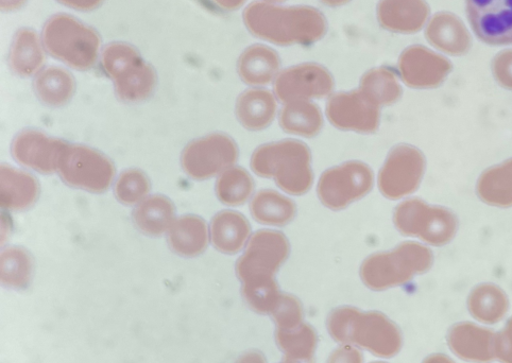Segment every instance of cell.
Wrapping results in <instances>:
<instances>
[{
    "mask_svg": "<svg viewBox=\"0 0 512 363\" xmlns=\"http://www.w3.org/2000/svg\"><path fill=\"white\" fill-rule=\"evenodd\" d=\"M243 20L252 36L279 46H310L328 30L322 12L307 6L254 2L245 9Z\"/></svg>",
    "mask_w": 512,
    "mask_h": 363,
    "instance_id": "1",
    "label": "cell"
},
{
    "mask_svg": "<svg viewBox=\"0 0 512 363\" xmlns=\"http://www.w3.org/2000/svg\"><path fill=\"white\" fill-rule=\"evenodd\" d=\"M327 327L336 342L378 357H395L403 347L399 326L379 311L364 313L351 306L338 307L329 315Z\"/></svg>",
    "mask_w": 512,
    "mask_h": 363,
    "instance_id": "2",
    "label": "cell"
},
{
    "mask_svg": "<svg viewBox=\"0 0 512 363\" xmlns=\"http://www.w3.org/2000/svg\"><path fill=\"white\" fill-rule=\"evenodd\" d=\"M41 37L49 56L77 71H89L100 58L99 33L73 15L50 16Z\"/></svg>",
    "mask_w": 512,
    "mask_h": 363,
    "instance_id": "3",
    "label": "cell"
},
{
    "mask_svg": "<svg viewBox=\"0 0 512 363\" xmlns=\"http://www.w3.org/2000/svg\"><path fill=\"white\" fill-rule=\"evenodd\" d=\"M251 166L259 176L275 179L288 194L303 195L313 183L310 150L297 141L260 147L253 154Z\"/></svg>",
    "mask_w": 512,
    "mask_h": 363,
    "instance_id": "4",
    "label": "cell"
},
{
    "mask_svg": "<svg viewBox=\"0 0 512 363\" xmlns=\"http://www.w3.org/2000/svg\"><path fill=\"white\" fill-rule=\"evenodd\" d=\"M434 263L432 251L417 242H405L397 249L374 254L361 268V278L372 290H386L411 282L428 272Z\"/></svg>",
    "mask_w": 512,
    "mask_h": 363,
    "instance_id": "5",
    "label": "cell"
},
{
    "mask_svg": "<svg viewBox=\"0 0 512 363\" xmlns=\"http://www.w3.org/2000/svg\"><path fill=\"white\" fill-rule=\"evenodd\" d=\"M289 244L286 237L273 231H261L250 240L247 250L236 265L242 291L277 287L276 272L286 261Z\"/></svg>",
    "mask_w": 512,
    "mask_h": 363,
    "instance_id": "6",
    "label": "cell"
},
{
    "mask_svg": "<svg viewBox=\"0 0 512 363\" xmlns=\"http://www.w3.org/2000/svg\"><path fill=\"white\" fill-rule=\"evenodd\" d=\"M394 221L401 234L418 237L436 247L450 244L458 231V219L452 211L420 199L402 202L395 211Z\"/></svg>",
    "mask_w": 512,
    "mask_h": 363,
    "instance_id": "7",
    "label": "cell"
},
{
    "mask_svg": "<svg viewBox=\"0 0 512 363\" xmlns=\"http://www.w3.org/2000/svg\"><path fill=\"white\" fill-rule=\"evenodd\" d=\"M57 174L72 187L85 192L102 193L111 186L115 170L106 155L90 147L67 143L61 154Z\"/></svg>",
    "mask_w": 512,
    "mask_h": 363,
    "instance_id": "8",
    "label": "cell"
},
{
    "mask_svg": "<svg viewBox=\"0 0 512 363\" xmlns=\"http://www.w3.org/2000/svg\"><path fill=\"white\" fill-rule=\"evenodd\" d=\"M238 149L231 137L212 134L187 145L181 164L191 178L210 179L229 169L237 160Z\"/></svg>",
    "mask_w": 512,
    "mask_h": 363,
    "instance_id": "9",
    "label": "cell"
},
{
    "mask_svg": "<svg viewBox=\"0 0 512 363\" xmlns=\"http://www.w3.org/2000/svg\"><path fill=\"white\" fill-rule=\"evenodd\" d=\"M372 185L370 168L360 162H351L324 172L318 184V196L329 209L341 210L365 197Z\"/></svg>",
    "mask_w": 512,
    "mask_h": 363,
    "instance_id": "10",
    "label": "cell"
},
{
    "mask_svg": "<svg viewBox=\"0 0 512 363\" xmlns=\"http://www.w3.org/2000/svg\"><path fill=\"white\" fill-rule=\"evenodd\" d=\"M425 164L424 155L417 148L408 145L396 147L380 172L381 193L391 200L413 194L422 181Z\"/></svg>",
    "mask_w": 512,
    "mask_h": 363,
    "instance_id": "11",
    "label": "cell"
},
{
    "mask_svg": "<svg viewBox=\"0 0 512 363\" xmlns=\"http://www.w3.org/2000/svg\"><path fill=\"white\" fill-rule=\"evenodd\" d=\"M470 29L482 43L512 45V0H466Z\"/></svg>",
    "mask_w": 512,
    "mask_h": 363,
    "instance_id": "12",
    "label": "cell"
},
{
    "mask_svg": "<svg viewBox=\"0 0 512 363\" xmlns=\"http://www.w3.org/2000/svg\"><path fill=\"white\" fill-rule=\"evenodd\" d=\"M398 66L403 82L420 90L438 88L453 69L449 59L422 45L406 48Z\"/></svg>",
    "mask_w": 512,
    "mask_h": 363,
    "instance_id": "13",
    "label": "cell"
},
{
    "mask_svg": "<svg viewBox=\"0 0 512 363\" xmlns=\"http://www.w3.org/2000/svg\"><path fill=\"white\" fill-rule=\"evenodd\" d=\"M334 89V79L327 68L316 63H305L285 69L275 84L281 101H305L323 98Z\"/></svg>",
    "mask_w": 512,
    "mask_h": 363,
    "instance_id": "14",
    "label": "cell"
},
{
    "mask_svg": "<svg viewBox=\"0 0 512 363\" xmlns=\"http://www.w3.org/2000/svg\"><path fill=\"white\" fill-rule=\"evenodd\" d=\"M327 114L332 125L341 130L370 133L380 124V107L361 90L334 95Z\"/></svg>",
    "mask_w": 512,
    "mask_h": 363,
    "instance_id": "15",
    "label": "cell"
},
{
    "mask_svg": "<svg viewBox=\"0 0 512 363\" xmlns=\"http://www.w3.org/2000/svg\"><path fill=\"white\" fill-rule=\"evenodd\" d=\"M67 143L40 131L26 130L14 138L11 146L13 158L40 174L57 172L61 154Z\"/></svg>",
    "mask_w": 512,
    "mask_h": 363,
    "instance_id": "16",
    "label": "cell"
},
{
    "mask_svg": "<svg viewBox=\"0 0 512 363\" xmlns=\"http://www.w3.org/2000/svg\"><path fill=\"white\" fill-rule=\"evenodd\" d=\"M497 333L491 328L469 321L458 322L449 328L447 342L459 359L472 363L496 360Z\"/></svg>",
    "mask_w": 512,
    "mask_h": 363,
    "instance_id": "17",
    "label": "cell"
},
{
    "mask_svg": "<svg viewBox=\"0 0 512 363\" xmlns=\"http://www.w3.org/2000/svg\"><path fill=\"white\" fill-rule=\"evenodd\" d=\"M425 38L440 53L462 57L472 48L471 32L460 17L451 12H439L425 26Z\"/></svg>",
    "mask_w": 512,
    "mask_h": 363,
    "instance_id": "18",
    "label": "cell"
},
{
    "mask_svg": "<svg viewBox=\"0 0 512 363\" xmlns=\"http://www.w3.org/2000/svg\"><path fill=\"white\" fill-rule=\"evenodd\" d=\"M379 24L398 34H415L430 20V6L425 0H380Z\"/></svg>",
    "mask_w": 512,
    "mask_h": 363,
    "instance_id": "19",
    "label": "cell"
},
{
    "mask_svg": "<svg viewBox=\"0 0 512 363\" xmlns=\"http://www.w3.org/2000/svg\"><path fill=\"white\" fill-rule=\"evenodd\" d=\"M46 53L38 32L27 27L17 30L9 49L11 71L21 78L36 77L44 68Z\"/></svg>",
    "mask_w": 512,
    "mask_h": 363,
    "instance_id": "20",
    "label": "cell"
},
{
    "mask_svg": "<svg viewBox=\"0 0 512 363\" xmlns=\"http://www.w3.org/2000/svg\"><path fill=\"white\" fill-rule=\"evenodd\" d=\"M167 239L170 248L178 255L195 257L207 249L210 232L202 218L185 215L175 220Z\"/></svg>",
    "mask_w": 512,
    "mask_h": 363,
    "instance_id": "21",
    "label": "cell"
},
{
    "mask_svg": "<svg viewBox=\"0 0 512 363\" xmlns=\"http://www.w3.org/2000/svg\"><path fill=\"white\" fill-rule=\"evenodd\" d=\"M467 307L469 314L477 322L494 325L506 317L510 302L507 293L500 286L483 283L471 290Z\"/></svg>",
    "mask_w": 512,
    "mask_h": 363,
    "instance_id": "22",
    "label": "cell"
},
{
    "mask_svg": "<svg viewBox=\"0 0 512 363\" xmlns=\"http://www.w3.org/2000/svg\"><path fill=\"white\" fill-rule=\"evenodd\" d=\"M281 67L279 55L265 45H252L238 59L237 71L241 79L252 86L269 84Z\"/></svg>",
    "mask_w": 512,
    "mask_h": 363,
    "instance_id": "23",
    "label": "cell"
},
{
    "mask_svg": "<svg viewBox=\"0 0 512 363\" xmlns=\"http://www.w3.org/2000/svg\"><path fill=\"white\" fill-rule=\"evenodd\" d=\"M33 90L44 105L58 108L71 101L76 92V81L65 68L48 66L33 78Z\"/></svg>",
    "mask_w": 512,
    "mask_h": 363,
    "instance_id": "24",
    "label": "cell"
},
{
    "mask_svg": "<svg viewBox=\"0 0 512 363\" xmlns=\"http://www.w3.org/2000/svg\"><path fill=\"white\" fill-rule=\"evenodd\" d=\"M132 218L136 228L149 236L168 233L177 219L174 203L162 195L148 196L135 205Z\"/></svg>",
    "mask_w": 512,
    "mask_h": 363,
    "instance_id": "25",
    "label": "cell"
},
{
    "mask_svg": "<svg viewBox=\"0 0 512 363\" xmlns=\"http://www.w3.org/2000/svg\"><path fill=\"white\" fill-rule=\"evenodd\" d=\"M0 181V199L5 210L23 211L37 201L39 184L26 172L3 166Z\"/></svg>",
    "mask_w": 512,
    "mask_h": 363,
    "instance_id": "26",
    "label": "cell"
},
{
    "mask_svg": "<svg viewBox=\"0 0 512 363\" xmlns=\"http://www.w3.org/2000/svg\"><path fill=\"white\" fill-rule=\"evenodd\" d=\"M276 111V99L266 90H248L237 99V118L251 131L267 128L275 118Z\"/></svg>",
    "mask_w": 512,
    "mask_h": 363,
    "instance_id": "27",
    "label": "cell"
},
{
    "mask_svg": "<svg viewBox=\"0 0 512 363\" xmlns=\"http://www.w3.org/2000/svg\"><path fill=\"white\" fill-rule=\"evenodd\" d=\"M157 81L156 69L142 60L126 69L112 82L119 99L127 103H136L146 100L155 92Z\"/></svg>",
    "mask_w": 512,
    "mask_h": 363,
    "instance_id": "28",
    "label": "cell"
},
{
    "mask_svg": "<svg viewBox=\"0 0 512 363\" xmlns=\"http://www.w3.org/2000/svg\"><path fill=\"white\" fill-rule=\"evenodd\" d=\"M249 235V222L240 213L221 212L212 221L210 237L214 247L220 252H240L246 245Z\"/></svg>",
    "mask_w": 512,
    "mask_h": 363,
    "instance_id": "29",
    "label": "cell"
},
{
    "mask_svg": "<svg viewBox=\"0 0 512 363\" xmlns=\"http://www.w3.org/2000/svg\"><path fill=\"white\" fill-rule=\"evenodd\" d=\"M276 343L285 359L297 363H313L318 337L314 328L304 321L276 328Z\"/></svg>",
    "mask_w": 512,
    "mask_h": 363,
    "instance_id": "30",
    "label": "cell"
},
{
    "mask_svg": "<svg viewBox=\"0 0 512 363\" xmlns=\"http://www.w3.org/2000/svg\"><path fill=\"white\" fill-rule=\"evenodd\" d=\"M476 194L490 206L512 207V159L485 170L477 180Z\"/></svg>",
    "mask_w": 512,
    "mask_h": 363,
    "instance_id": "31",
    "label": "cell"
},
{
    "mask_svg": "<svg viewBox=\"0 0 512 363\" xmlns=\"http://www.w3.org/2000/svg\"><path fill=\"white\" fill-rule=\"evenodd\" d=\"M251 214L256 221L269 226H285L296 214V206L292 200L282 195L263 190L251 202Z\"/></svg>",
    "mask_w": 512,
    "mask_h": 363,
    "instance_id": "32",
    "label": "cell"
},
{
    "mask_svg": "<svg viewBox=\"0 0 512 363\" xmlns=\"http://www.w3.org/2000/svg\"><path fill=\"white\" fill-rule=\"evenodd\" d=\"M322 115L314 103L289 102L280 116L281 127L288 133L312 137L322 128Z\"/></svg>",
    "mask_w": 512,
    "mask_h": 363,
    "instance_id": "33",
    "label": "cell"
},
{
    "mask_svg": "<svg viewBox=\"0 0 512 363\" xmlns=\"http://www.w3.org/2000/svg\"><path fill=\"white\" fill-rule=\"evenodd\" d=\"M361 91L375 105L390 106L402 96V88L394 72L385 67L371 69L361 81Z\"/></svg>",
    "mask_w": 512,
    "mask_h": 363,
    "instance_id": "34",
    "label": "cell"
},
{
    "mask_svg": "<svg viewBox=\"0 0 512 363\" xmlns=\"http://www.w3.org/2000/svg\"><path fill=\"white\" fill-rule=\"evenodd\" d=\"M253 180L242 168H229L221 174L216 184V195L224 204H244L252 195Z\"/></svg>",
    "mask_w": 512,
    "mask_h": 363,
    "instance_id": "35",
    "label": "cell"
},
{
    "mask_svg": "<svg viewBox=\"0 0 512 363\" xmlns=\"http://www.w3.org/2000/svg\"><path fill=\"white\" fill-rule=\"evenodd\" d=\"M32 274V261L29 254L17 247L6 249L0 259V275L5 286L24 289L29 285Z\"/></svg>",
    "mask_w": 512,
    "mask_h": 363,
    "instance_id": "36",
    "label": "cell"
},
{
    "mask_svg": "<svg viewBox=\"0 0 512 363\" xmlns=\"http://www.w3.org/2000/svg\"><path fill=\"white\" fill-rule=\"evenodd\" d=\"M99 60L102 71L113 81L126 69L144 58L140 50L133 45L126 42H112L102 48Z\"/></svg>",
    "mask_w": 512,
    "mask_h": 363,
    "instance_id": "37",
    "label": "cell"
},
{
    "mask_svg": "<svg viewBox=\"0 0 512 363\" xmlns=\"http://www.w3.org/2000/svg\"><path fill=\"white\" fill-rule=\"evenodd\" d=\"M114 190L119 202L125 205H138L148 197L150 182L141 170L129 169L119 176Z\"/></svg>",
    "mask_w": 512,
    "mask_h": 363,
    "instance_id": "38",
    "label": "cell"
},
{
    "mask_svg": "<svg viewBox=\"0 0 512 363\" xmlns=\"http://www.w3.org/2000/svg\"><path fill=\"white\" fill-rule=\"evenodd\" d=\"M494 79L505 90L512 91V49L501 51L491 64Z\"/></svg>",
    "mask_w": 512,
    "mask_h": 363,
    "instance_id": "39",
    "label": "cell"
},
{
    "mask_svg": "<svg viewBox=\"0 0 512 363\" xmlns=\"http://www.w3.org/2000/svg\"><path fill=\"white\" fill-rule=\"evenodd\" d=\"M496 359L501 363H512V317H510L503 330L497 333Z\"/></svg>",
    "mask_w": 512,
    "mask_h": 363,
    "instance_id": "40",
    "label": "cell"
},
{
    "mask_svg": "<svg viewBox=\"0 0 512 363\" xmlns=\"http://www.w3.org/2000/svg\"><path fill=\"white\" fill-rule=\"evenodd\" d=\"M328 363H364V356L352 345H343L331 354Z\"/></svg>",
    "mask_w": 512,
    "mask_h": 363,
    "instance_id": "41",
    "label": "cell"
},
{
    "mask_svg": "<svg viewBox=\"0 0 512 363\" xmlns=\"http://www.w3.org/2000/svg\"><path fill=\"white\" fill-rule=\"evenodd\" d=\"M57 2L76 11L90 12L98 9L105 0H57Z\"/></svg>",
    "mask_w": 512,
    "mask_h": 363,
    "instance_id": "42",
    "label": "cell"
},
{
    "mask_svg": "<svg viewBox=\"0 0 512 363\" xmlns=\"http://www.w3.org/2000/svg\"><path fill=\"white\" fill-rule=\"evenodd\" d=\"M235 363H267V360L261 352L250 351L243 354Z\"/></svg>",
    "mask_w": 512,
    "mask_h": 363,
    "instance_id": "43",
    "label": "cell"
},
{
    "mask_svg": "<svg viewBox=\"0 0 512 363\" xmlns=\"http://www.w3.org/2000/svg\"><path fill=\"white\" fill-rule=\"evenodd\" d=\"M212 2L221 9L234 11L243 7L247 0H212Z\"/></svg>",
    "mask_w": 512,
    "mask_h": 363,
    "instance_id": "44",
    "label": "cell"
},
{
    "mask_svg": "<svg viewBox=\"0 0 512 363\" xmlns=\"http://www.w3.org/2000/svg\"><path fill=\"white\" fill-rule=\"evenodd\" d=\"M28 0H0V7L5 12H14L23 8Z\"/></svg>",
    "mask_w": 512,
    "mask_h": 363,
    "instance_id": "45",
    "label": "cell"
},
{
    "mask_svg": "<svg viewBox=\"0 0 512 363\" xmlns=\"http://www.w3.org/2000/svg\"><path fill=\"white\" fill-rule=\"evenodd\" d=\"M422 363H456L448 355L437 353L426 357Z\"/></svg>",
    "mask_w": 512,
    "mask_h": 363,
    "instance_id": "46",
    "label": "cell"
},
{
    "mask_svg": "<svg viewBox=\"0 0 512 363\" xmlns=\"http://www.w3.org/2000/svg\"><path fill=\"white\" fill-rule=\"evenodd\" d=\"M323 5L331 8L343 7L351 2V0H320Z\"/></svg>",
    "mask_w": 512,
    "mask_h": 363,
    "instance_id": "47",
    "label": "cell"
},
{
    "mask_svg": "<svg viewBox=\"0 0 512 363\" xmlns=\"http://www.w3.org/2000/svg\"><path fill=\"white\" fill-rule=\"evenodd\" d=\"M265 2L271 3V4H280V3L286 2V0H265Z\"/></svg>",
    "mask_w": 512,
    "mask_h": 363,
    "instance_id": "48",
    "label": "cell"
},
{
    "mask_svg": "<svg viewBox=\"0 0 512 363\" xmlns=\"http://www.w3.org/2000/svg\"><path fill=\"white\" fill-rule=\"evenodd\" d=\"M281 363H297V362H293V361H289V360H286L284 362H281Z\"/></svg>",
    "mask_w": 512,
    "mask_h": 363,
    "instance_id": "49",
    "label": "cell"
},
{
    "mask_svg": "<svg viewBox=\"0 0 512 363\" xmlns=\"http://www.w3.org/2000/svg\"><path fill=\"white\" fill-rule=\"evenodd\" d=\"M372 363H385V362H372Z\"/></svg>",
    "mask_w": 512,
    "mask_h": 363,
    "instance_id": "50",
    "label": "cell"
}]
</instances>
